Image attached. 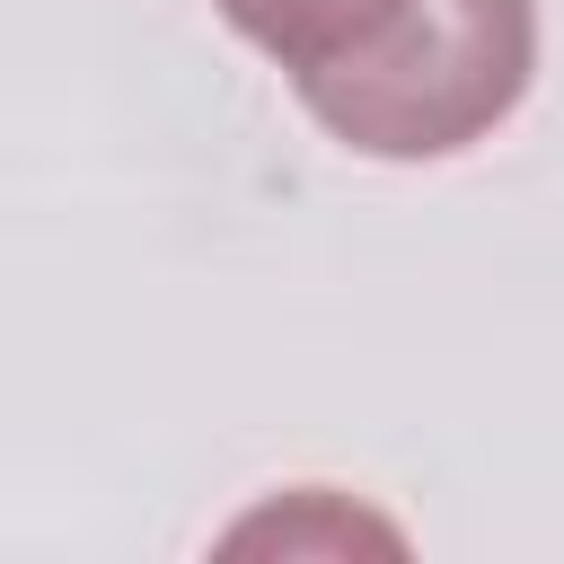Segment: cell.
<instances>
[{
  "mask_svg": "<svg viewBox=\"0 0 564 564\" xmlns=\"http://www.w3.org/2000/svg\"><path fill=\"white\" fill-rule=\"evenodd\" d=\"M229 18V35H247L264 62H282V79L344 62L352 44H370L405 0H212Z\"/></svg>",
  "mask_w": 564,
  "mask_h": 564,
  "instance_id": "cell-2",
  "label": "cell"
},
{
  "mask_svg": "<svg viewBox=\"0 0 564 564\" xmlns=\"http://www.w3.org/2000/svg\"><path fill=\"white\" fill-rule=\"evenodd\" d=\"M538 79V0H405L370 44L300 70V106L352 159H458L520 115Z\"/></svg>",
  "mask_w": 564,
  "mask_h": 564,
  "instance_id": "cell-1",
  "label": "cell"
}]
</instances>
